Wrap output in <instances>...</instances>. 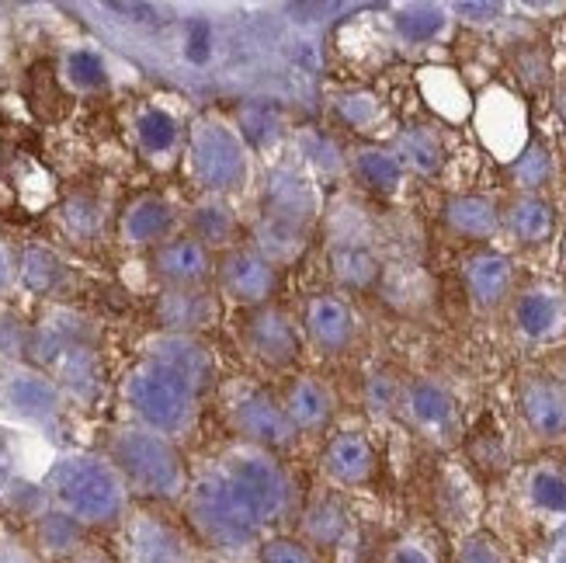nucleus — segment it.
Returning a JSON list of instances; mask_svg holds the SVG:
<instances>
[{
	"mask_svg": "<svg viewBox=\"0 0 566 563\" xmlns=\"http://www.w3.org/2000/svg\"><path fill=\"white\" fill-rule=\"evenodd\" d=\"M525 414H528V421L546 435H556L566 428V400L559 397L556 386H546V383L532 386L525 394Z\"/></svg>",
	"mask_w": 566,
	"mask_h": 563,
	"instance_id": "obj_27",
	"label": "nucleus"
},
{
	"mask_svg": "<svg viewBox=\"0 0 566 563\" xmlns=\"http://www.w3.org/2000/svg\"><path fill=\"white\" fill-rule=\"evenodd\" d=\"M470 289L480 303H497L507 289V264L501 258H476L470 264Z\"/></svg>",
	"mask_w": 566,
	"mask_h": 563,
	"instance_id": "obj_29",
	"label": "nucleus"
},
{
	"mask_svg": "<svg viewBox=\"0 0 566 563\" xmlns=\"http://www.w3.org/2000/svg\"><path fill=\"white\" fill-rule=\"evenodd\" d=\"M306 525H310V532L316 535L319 543H331L334 535L340 532V511H337L334 504H316V508L310 511Z\"/></svg>",
	"mask_w": 566,
	"mask_h": 563,
	"instance_id": "obj_36",
	"label": "nucleus"
},
{
	"mask_svg": "<svg viewBox=\"0 0 566 563\" xmlns=\"http://www.w3.org/2000/svg\"><path fill=\"white\" fill-rule=\"evenodd\" d=\"M185 511L191 529L219 550L248 546L264 525L251 498L240 491V483L216 459H209V467L188 483Z\"/></svg>",
	"mask_w": 566,
	"mask_h": 563,
	"instance_id": "obj_4",
	"label": "nucleus"
},
{
	"mask_svg": "<svg viewBox=\"0 0 566 563\" xmlns=\"http://www.w3.org/2000/svg\"><path fill=\"white\" fill-rule=\"evenodd\" d=\"M358 175L373 188H392V185L400 181V167H397V160H392V157L373 150V154L358 157Z\"/></svg>",
	"mask_w": 566,
	"mask_h": 563,
	"instance_id": "obj_32",
	"label": "nucleus"
},
{
	"mask_svg": "<svg viewBox=\"0 0 566 563\" xmlns=\"http://www.w3.org/2000/svg\"><path fill=\"white\" fill-rule=\"evenodd\" d=\"M14 487V449H11V435L0 428V501L8 498Z\"/></svg>",
	"mask_w": 566,
	"mask_h": 563,
	"instance_id": "obj_39",
	"label": "nucleus"
},
{
	"mask_svg": "<svg viewBox=\"0 0 566 563\" xmlns=\"http://www.w3.org/2000/svg\"><path fill=\"white\" fill-rule=\"evenodd\" d=\"M465 563H501L497 553L490 546H470V553H465Z\"/></svg>",
	"mask_w": 566,
	"mask_h": 563,
	"instance_id": "obj_45",
	"label": "nucleus"
},
{
	"mask_svg": "<svg viewBox=\"0 0 566 563\" xmlns=\"http://www.w3.org/2000/svg\"><path fill=\"white\" fill-rule=\"evenodd\" d=\"M264 223H279L292 230H306L310 233V219H313V191L303 175L282 167L272 170V178L264 185L261 195V216Z\"/></svg>",
	"mask_w": 566,
	"mask_h": 563,
	"instance_id": "obj_16",
	"label": "nucleus"
},
{
	"mask_svg": "<svg viewBox=\"0 0 566 563\" xmlns=\"http://www.w3.org/2000/svg\"><path fill=\"white\" fill-rule=\"evenodd\" d=\"M219 410L243 446L275 452L295 442V425L289 421L282 400L251 379H230L219 386Z\"/></svg>",
	"mask_w": 566,
	"mask_h": 563,
	"instance_id": "obj_7",
	"label": "nucleus"
},
{
	"mask_svg": "<svg viewBox=\"0 0 566 563\" xmlns=\"http://www.w3.org/2000/svg\"><path fill=\"white\" fill-rule=\"evenodd\" d=\"M154 316L164 334H195L202 337L219 321V296L209 289H164Z\"/></svg>",
	"mask_w": 566,
	"mask_h": 563,
	"instance_id": "obj_15",
	"label": "nucleus"
},
{
	"mask_svg": "<svg viewBox=\"0 0 566 563\" xmlns=\"http://www.w3.org/2000/svg\"><path fill=\"white\" fill-rule=\"evenodd\" d=\"M126 563H188L185 535L154 511H133L122 532Z\"/></svg>",
	"mask_w": 566,
	"mask_h": 563,
	"instance_id": "obj_14",
	"label": "nucleus"
},
{
	"mask_svg": "<svg viewBox=\"0 0 566 563\" xmlns=\"http://www.w3.org/2000/svg\"><path fill=\"white\" fill-rule=\"evenodd\" d=\"M35 540H39L42 553L70 560L77 550H84V525L63 515V511L49 508L35 522Z\"/></svg>",
	"mask_w": 566,
	"mask_h": 563,
	"instance_id": "obj_24",
	"label": "nucleus"
},
{
	"mask_svg": "<svg viewBox=\"0 0 566 563\" xmlns=\"http://www.w3.org/2000/svg\"><path fill=\"white\" fill-rule=\"evenodd\" d=\"M60 230L73 243H94L105 230V209L94 195H73L60 209Z\"/></svg>",
	"mask_w": 566,
	"mask_h": 563,
	"instance_id": "obj_25",
	"label": "nucleus"
},
{
	"mask_svg": "<svg viewBox=\"0 0 566 563\" xmlns=\"http://www.w3.org/2000/svg\"><path fill=\"white\" fill-rule=\"evenodd\" d=\"M243 345H248V352L261 365H268V369H285V365L300 358L303 337L289 321V313L268 303V306L251 310V316L243 321Z\"/></svg>",
	"mask_w": 566,
	"mask_h": 563,
	"instance_id": "obj_13",
	"label": "nucleus"
},
{
	"mask_svg": "<svg viewBox=\"0 0 566 563\" xmlns=\"http://www.w3.org/2000/svg\"><path fill=\"white\" fill-rule=\"evenodd\" d=\"M216 282L227 300L248 306V310H258V306H268V300H272L279 275H275V264H268L258 251L230 248L216 268Z\"/></svg>",
	"mask_w": 566,
	"mask_h": 563,
	"instance_id": "obj_11",
	"label": "nucleus"
},
{
	"mask_svg": "<svg viewBox=\"0 0 566 563\" xmlns=\"http://www.w3.org/2000/svg\"><path fill=\"white\" fill-rule=\"evenodd\" d=\"M42 491L49 504L81 525H115L129 504L126 480L118 477L108 456L97 452H63L49 467Z\"/></svg>",
	"mask_w": 566,
	"mask_h": 563,
	"instance_id": "obj_2",
	"label": "nucleus"
},
{
	"mask_svg": "<svg viewBox=\"0 0 566 563\" xmlns=\"http://www.w3.org/2000/svg\"><path fill=\"white\" fill-rule=\"evenodd\" d=\"M108 462L133 494L170 501L188 491V473L178 446L139 425H122L108 438Z\"/></svg>",
	"mask_w": 566,
	"mask_h": 563,
	"instance_id": "obj_5",
	"label": "nucleus"
},
{
	"mask_svg": "<svg viewBox=\"0 0 566 563\" xmlns=\"http://www.w3.org/2000/svg\"><path fill=\"white\" fill-rule=\"evenodd\" d=\"M133 133H136L139 150H143V154H150V157H167V154H175V150H178V143H181V126H178V118L170 115L167 108H160V105H146V108H139L136 118H133Z\"/></svg>",
	"mask_w": 566,
	"mask_h": 563,
	"instance_id": "obj_22",
	"label": "nucleus"
},
{
	"mask_svg": "<svg viewBox=\"0 0 566 563\" xmlns=\"http://www.w3.org/2000/svg\"><path fill=\"white\" fill-rule=\"evenodd\" d=\"M282 407L289 414V421L295 425V431H313L319 425H327L331 418V394L313 376H303L285 389Z\"/></svg>",
	"mask_w": 566,
	"mask_h": 563,
	"instance_id": "obj_21",
	"label": "nucleus"
},
{
	"mask_svg": "<svg viewBox=\"0 0 566 563\" xmlns=\"http://www.w3.org/2000/svg\"><path fill=\"white\" fill-rule=\"evenodd\" d=\"M122 404L129 407L133 421L170 442L191 435L199 425V389L185 383L178 373L154 358H139L133 369L122 376Z\"/></svg>",
	"mask_w": 566,
	"mask_h": 563,
	"instance_id": "obj_3",
	"label": "nucleus"
},
{
	"mask_svg": "<svg viewBox=\"0 0 566 563\" xmlns=\"http://www.w3.org/2000/svg\"><path fill=\"white\" fill-rule=\"evenodd\" d=\"M452 219H455V227L465 230V233H486V230H494V212H490L483 202L476 199H462L452 206Z\"/></svg>",
	"mask_w": 566,
	"mask_h": 563,
	"instance_id": "obj_33",
	"label": "nucleus"
},
{
	"mask_svg": "<svg viewBox=\"0 0 566 563\" xmlns=\"http://www.w3.org/2000/svg\"><path fill=\"white\" fill-rule=\"evenodd\" d=\"M303 324H306V334H310V341L319 352H340L352 341V334H355L352 310L344 306L340 300H334V296L310 300Z\"/></svg>",
	"mask_w": 566,
	"mask_h": 563,
	"instance_id": "obj_18",
	"label": "nucleus"
},
{
	"mask_svg": "<svg viewBox=\"0 0 566 563\" xmlns=\"http://www.w3.org/2000/svg\"><path fill=\"white\" fill-rule=\"evenodd\" d=\"M191 237L209 251L230 248L237 240V216L227 199L219 195H206L202 202H195L191 209Z\"/></svg>",
	"mask_w": 566,
	"mask_h": 563,
	"instance_id": "obj_20",
	"label": "nucleus"
},
{
	"mask_svg": "<svg viewBox=\"0 0 566 563\" xmlns=\"http://www.w3.org/2000/svg\"><path fill=\"white\" fill-rule=\"evenodd\" d=\"M324 467L340 483H358L373 470V452H368L361 435H337L324 452Z\"/></svg>",
	"mask_w": 566,
	"mask_h": 563,
	"instance_id": "obj_23",
	"label": "nucleus"
},
{
	"mask_svg": "<svg viewBox=\"0 0 566 563\" xmlns=\"http://www.w3.org/2000/svg\"><path fill=\"white\" fill-rule=\"evenodd\" d=\"M0 358L8 365H32V324L14 310H0Z\"/></svg>",
	"mask_w": 566,
	"mask_h": 563,
	"instance_id": "obj_28",
	"label": "nucleus"
},
{
	"mask_svg": "<svg viewBox=\"0 0 566 563\" xmlns=\"http://www.w3.org/2000/svg\"><path fill=\"white\" fill-rule=\"evenodd\" d=\"M0 29H4V11H0Z\"/></svg>",
	"mask_w": 566,
	"mask_h": 563,
	"instance_id": "obj_47",
	"label": "nucleus"
},
{
	"mask_svg": "<svg viewBox=\"0 0 566 563\" xmlns=\"http://www.w3.org/2000/svg\"><path fill=\"white\" fill-rule=\"evenodd\" d=\"M18 282L32 292V296H56L66 282V264L53 248L29 243L18 254Z\"/></svg>",
	"mask_w": 566,
	"mask_h": 563,
	"instance_id": "obj_19",
	"label": "nucleus"
},
{
	"mask_svg": "<svg viewBox=\"0 0 566 563\" xmlns=\"http://www.w3.org/2000/svg\"><path fill=\"white\" fill-rule=\"evenodd\" d=\"M150 275L164 289H206L216 275L212 251L202 248L191 233L170 237L150 251Z\"/></svg>",
	"mask_w": 566,
	"mask_h": 563,
	"instance_id": "obj_12",
	"label": "nucleus"
},
{
	"mask_svg": "<svg viewBox=\"0 0 566 563\" xmlns=\"http://www.w3.org/2000/svg\"><path fill=\"white\" fill-rule=\"evenodd\" d=\"M400 563H424V556H417V553H400Z\"/></svg>",
	"mask_w": 566,
	"mask_h": 563,
	"instance_id": "obj_46",
	"label": "nucleus"
},
{
	"mask_svg": "<svg viewBox=\"0 0 566 563\" xmlns=\"http://www.w3.org/2000/svg\"><path fill=\"white\" fill-rule=\"evenodd\" d=\"M413 407H417V414H421L424 421H441L449 414L446 394H441V389H434V386H417L413 389Z\"/></svg>",
	"mask_w": 566,
	"mask_h": 563,
	"instance_id": "obj_37",
	"label": "nucleus"
},
{
	"mask_svg": "<svg viewBox=\"0 0 566 563\" xmlns=\"http://www.w3.org/2000/svg\"><path fill=\"white\" fill-rule=\"evenodd\" d=\"M32 365L63 389L70 404L91 407L105 389L102 327L77 306L49 303L32 324Z\"/></svg>",
	"mask_w": 566,
	"mask_h": 563,
	"instance_id": "obj_1",
	"label": "nucleus"
},
{
	"mask_svg": "<svg viewBox=\"0 0 566 563\" xmlns=\"http://www.w3.org/2000/svg\"><path fill=\"white\" fill-rule=\"evenodd\" d=\"M209 42H212V29L206 21H191L188 24V35H185V53L195 60V63H202L209 56Z\"/></svg>",
	"mask_w": 566,
	"mask_h": 563,
	"instance_id": "obj_38",
	"label": "nucleus"
},
{
	"mask_svg": "<svg viewBox=\"0 0 566 563\" xmlns=\"http://www.w3.org/2000/svg\"><path fill=\"white\" fill-rule=\"evenodd\" d=\"M143 358H154V362L167 365L170 373H178L185 383H191L195 389H199V397H206L209 389L216 386V379H219L212 348L195 334H164V331H157L143 345Z\"/></svg>",
	"mask_w": 566,
	"mask_h": 563,
	"instance_id": "obj_10",
	"label": "nucleus"
},
{
	"mask_svg": "<svg viewBox=\"0 0 566 563\" xmlns=\"http://www.w3.org/2000/svg\"><path fill=\"white\" fill-rule=\"evenodd\" d=\"M63 389L35 365H4L0 369V414L8 421L35 428L42 435H60L66 418Z\"/></svg>",
	"mask_w": 566,
	"mask_h": 563,
	"instance_id": "obj_8",
	"label": "nucleus"
},
{
	"mask_svg": "<svg viewBox=\"0 0 566 563\" xmlns=\"http://www.w3.org/2000/svg\"><path fill=\"white\" fill-rule=\"evenodd\" d=\"M63 81L81 94L105 91L108 87V63L97 49L77 45L63 56Z\"/></svg>",
	"mask_w": 566,
	"mask_h": 563,
	"instance_id": "obj_26",
	"label": "nucleus"
},
{
	"mask_svg": "<svg viewBox=\"0 0 566 563\" xmlns=\"http://www.w3.org/2000/svg\"><path fill=\"white\" fill-rule=\"evenodd\" d=\"M518 324L528 334H546L556 324V303L549 296H543V292H532V296H525L518 306Z\"/></svg>",
	"mask_w": 566,
	"mask_h": 563,
	"instance_id": "obj_30",
	"label": "nucleus"
},
{
	"mask_svg": "<svg viewBox=\"0 0 566 563\" xmlns=\"http://www.w3.org/2000/svg\"><path fill=\"white\" fill-rule=\"evenodd\" d=\"M14 282H18V258L8 243L0 240V303H4V296L14 289Z\"/></svg>",
	"mask_w": 566,
	"mask_h": 563,
	"instance_id": "obj_41",
	"label": "nucleus"
},
{
	"mask_svg": "<svg viewBox=\"0 0 566 563\" xmlns=\"http://www.w3.org/2000/svg\"><path fill=\"white\" fill-rule=\"evenodd\" d=\"M0 563H35L29 553H24L21 546H14V543H4L0 546Z\"/></svg>",
	"mask_w": 566,
	"mask_h": 563,
	"instance_id": "obj_44",
	"label": "nucleus"
},
{
	"mask_svg": "<svg viewBox=\"0 0 566 563\" xmlns=\"http://www.w3.org/2000/svg\"><path fill=\"white\" fill-rule=\"evenodd\" d=\"M185 160L199 188L206 195H219V199L230 191H240L251 178L248 143L219 115H206L195 122L185 143Z\"/></svg>",
	"mask_w": 566,
	"mask_h": 563,
	"instance_id": "obj_6",
	"label": "nucleus"
},
{
	"mask_svg": "<svg viewBox=\"0 0 566 563\" xmlns=\"http://www.w3.org/2000/svg\"><path fill=\"white\" fill-rule=\"evenodd\" d=\"M549 223H553V216L543 202H522L518 209H514L511 216V227L518 237L525 240H538V237H546L549 233Z\"/></svg>",
	"mask_w": 566,
	"mask_h": 563,
	"instance_id": "obj_31",
	"label": "nucleus"
},
{
	"mask_svg": "<svg viewBox=\"0 0 566 563\" xmlns=\"http://www.w3.org/2000/svg\"><path fill=\"white\" fill-rule=\"evenodd\" d=\"M178 227V209L170 206V199L164 195H139L126 206L118 219V237L129 248H157V243L175 237Z\"/></svg>",
	"mask_w": 566,
	"mask_h": 563,
	"instance_id": "obj_17",
	"label": "nucleus"
},
{
	"mask_svg": "<svg viewBox=\"0 0 566 563\" xmlns=\"http://www.w3.org/2000/svg\"><path fill=\"white\" fill-rule=\"evenodd\" d=\"M400 29H403V35L407 39H431L438 29H441V14L438 11H431V8H417V11H407L403 18H400Z\"/></svg>",
	"mask_w": 566,
	"mask_h": 563,
	"instance_id": "obj_35",
	"label": "nucleus"
},
{
	"mask_svg": "<svg viewBox=\"0 0 566 563\" xmlns=\"http://www.w3.org/2000/svg\"><path fill=\"white\" fill-rule=\"evenodd\" d=\"M261 563H316V560L303 543L289 540V535H275V540H268L261 546Z\"/></svg>",
	"mask_w": 566,
	"mask_h": 563,
	"instance_id": "obj_34",
	"label": "nucleus"
},
{
	"mask_svg": "<svg viewBox=\"0 0 566 563\" xmlns=\"http://www.w3.org/2000/svg\"><path fill=\"white\" fill-rule=\"evenodd\" d=\"M66 563H115L108 553H102V550H91V546H84V550H77L73 553Z\"/></svg>",
	"mask_w": 566,
	"mask_h": 563,
	"instance_id": "obj_43",
	"label": "nucleus"
},
{
	"mask_svg": "<svg viewBox=\"0 0 566 563\" xmlns=\"http://www.w3.org/2000/svg\"><path fill=\"white\" fill-rule=\"evenodd\" d=\"M108 11L112 14H126L129 21H136V24H157V8H150V4H108Z\"/></svg>",
	"mask_w": 566,
	"mask_h": 563,
	"instance_id": "obj_42",
	"label": "nucleus"
},
{
	"mask_svg": "<svg viewBox=\"0 0 566 563\" xmlns=\"http://www.w3.org/2000/svg\"><path fill=\"white\" fill-rule=\"evenodd\" d=\"M237 483L240 491L251 498V504L258 508V515L268 522H275L285 504H289V480L282 473V467L275 462V456L258 446H230L223 456L216 459Z\"/></svg>",
	"mask_w": 566,
	"mask_h": 563,
	"instance_id": "obj_9",
	"label": "nucleus"
},
{
	"mask_svg": "<svg viewBox=\"0 0 566 563\" xmlns=\"http://www.w3.org/2000/svg\"><path fill=\"white\" fill-rule=\"evenodd\" d=\"M535 498L543 501L546 508H563L566 504V483L559 477H538L535 480Z\"/></svg>",
	"mask_w": 566,
	"mask_h": 563,
	"instance_id": "obj_40",
	"label": "nucleus"
}]
</instances>
